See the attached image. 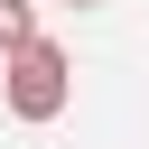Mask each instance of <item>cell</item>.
I'll list each match as a JSON object with an SVG mask.
<instances>
[{"label":"cell","mask_w":149,"mask_h":149,"mask_svg":"<svg viewBox=\"0 0 149 149\" xmlns=\"http://www.w3.org/2000/svg\"><path fill=\"white\" fill-rule=\"evenodd\" d=\"M19 47H37V0H0V65Z\"/></svg>","instance_id":"obj_2"},{"label":"cell","mask_w":149,"mask_h":149,"mask_svg":"<svg viewBox=\"0 0 149 149\" xmlns=\"http://www.w3.org/2000/svg\"><path fill=\"white\" fill-rule=\"evenodd\" d=\"M0 93H9V112H19V121H56V112L74 102V65H65V47H56V37L19 47V56L0 65Z\"/></svg>","instance_id":"obj_1"},{"label":"cell","mask_w":149,"mask_h":149,"mask_svg":"<svg viewBox=\"0 0 149 149\" xmlns=\"http://www.w3.org/2000/svg\"><path fill=\"white\" fill-rule=\"evenodd\" d=\"M65 9H102V0H65Z\"/></svg>","instance_id":"obj_3"}]
</instances>
